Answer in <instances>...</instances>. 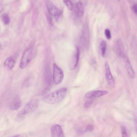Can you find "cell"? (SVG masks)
<instances>
[{"instance_id":"6da1fadb","label":"cell","mask_w":137,"mask_h":137,"mask_svg":"<svg viewBox=\"0 0 137 137\" xmlns=\"http://www.w3.org/2000/svg\"><path fill=\"white\" fill-rule=\"evenodd\" d=\"M39 104V100L37 99L32 100L28 102L17 114L16 117V120H22L27 115L34 112L37 109Z\"/></svg>"},{"instance_id":"7a4b0ae2","label":"cell","mask_w":137,"mask_h":137,"mask_svg":"<svg viewBox=\"0 0 137 137\" xmlns=\"http://www.w3.org/2000/svg\"><path fill=\"white\" fill-rule=\"evenodd\" d=\"M67 88H63L50 93L43 97L42 100L45 102L50 104H55L61 101L65 96Z\"/></svg>"},{"instance_id":"3957f363","label":"cell","mask_w":137,"mask_h":137,"mask_svg":"<svg viewBox=\"0 0 137 137\" xmlns=\"http://www.w3.org/2000/svg\"><path fill=\"white\" fill-rule=\"evenodd\" d=\"M34 55L33 46H31L24 52L21 58L19 67L21 69H24L28 66L31 61Z\"/></svg>"},{"instance_id":"277c9868","label":"cell","mask_w":137,"mask_h":137,"mask_svg":"<svg viewBox=\"0 0 137 137\" xmlns=\"http://www.w3.org/2000/svg\"><path fill=\"white\" fill-rule=\"evenodd\" d=\"M80 56V48L77 46L70 60L69 68L70 70L73 71L76 69L78 66Z\"/></svg>"},{"instance_id":"5b68a950","label":"cell","mask_w":137,"mask_h":137,"mask_svg":"<svg viewBox=\"0 0 137 137\" xmlns=\"http://www.w3.org/2000/svg\"><path fill=\"white\" fill-rule=\"evenodd\" d=\"M64 73L63 70L55 63L53 64V81L56 85L61 83L63 80Z\"/></svg>"},{"instance_id":"8992f818","label":"cell","mask_w":137,"mask_h":137,"mask_svg":"<svg viewBox=\"0 0 137 137\" xmlns=\"http://www.w3.org/2000/svg\"><path fill=\"white\" fill-rule=\"evenodd\" d=\"M86 3L83 0H81L74 5V15L79 19H81L84 15Z\"/></svg>"},{"instance_id":"52a82bcc","label":"cell","mask_w":137,"mask_h":137,"mask_svg":"<svg viewBox=\"0 0 137 137\" xmlns=\"http://www.w3.org/2000/svg\"><path fill=\"white\" fill-rule=\"evenodd\" d=\"M48 68H46L44 75L45 86L44 89L42 92V95H44L48 92L51 89L52 85V75L50 71Z\"/></svg>"},{"instance_id":"ba28073f","label":"cell","mask_w":137,"mask_h":137,"mask_svg":"<svg viewBox=\"0 0 137 137\" xmlns=\"http://www.w3.org/2000/svg\"><path fill=\"white\" fill-rule=\"evenodd\" d=\"M47 5L50 15L55 16L57 21H60L62 15V11L58 9L55 5L51 2H48Z\"/></svg>"},{"instance_id":"9c48e42d","label":"cell","mask_w":137,"mask_h":137,"mask_svg":"<svg viewBox=\"0 0 137 137\" xmlns=\"http://www.w3.org/2000/svg\"><path fill=\"white\" fill-rule=\"evenodd\" d=\"M89 38L88 27L87 24H84L82 28L81 39L84 46L87 50L88 49L89 46Z\"/></svg>"},{"instance_id":"30bf717a","label":"cell","mask_w":137,"mask_h":137,"mask_svg":"<svg viewBox=\"0 0 137 137\" xmlns=\"http://www.w3.org/2000/svg\"><path fill=\"white\" fill-rule=\"evenodd\" d=\"M104 68L105 78L107 84L110 87L113 88L115 85V81L111 73L109 64L107 61H106L105 63Z\"/></svg>"},{"instance_id":"8fae6325","label":"cell","mask_w":137,"mask_h":137,"mask_svg":"<svg viewBox=\"0 0 137 137\" xmlns=\"http://www.w3.org/2000/svg\"><path fill=\"white\" fill-rule=\"evenodd\" d=\"M124 46L123 42L120 39L118 40L114 46L115 51L117 55L124 59L127 57Z\"/></svg>"},{"instance_id":"7c38bea8","label":"cell","mask_w":137,"mask_h":137,"mask_svg":"<svg viewBox=\"0 0 137 137\" xmlns=\"http://www.w3.org/2000/svg\"><path fill=\"white\" fill-rule=\"evenodd\" d=\"M109 92L104 91H95L88 92L85 94V97L86 98L93 99L105 95Z\"/></svg>"},{"instance_id":"4fadbf2b","label":"cell","mask_w":137,"mask_h":137,"mask_svg":"<svg viewBox=\"0 0 137 137\" xmlns=\"http://www.w3.org/2000/svg\"><path fill=\"white\" fill-rule=\"evenodd\" d=\"M18 55V54L17 53L7 58L4 62V66L9 70L12 69L15 66L16 57Z\"/></svg>"},{"instance_id":"5bb4252c","label":"cell","mask_w":137,"mask_h":137,"mask_svg":"<svg viewBox=\"0 0 137 137\" xmlns=\"http://www.w3.org/2000/svg\"><path fill=\"white\" fill-rule=\"evenodd\" d=\"M51 132L53 137H64L63 130L61 126L59 125H55L53 126L51 128Z\"/></svg>"},{"instance_id":"9a60e30c","label":"cell","mask_w":137,"mask_h":137,"mask_svg":"<svg viewBox=\"0 0 137 137\" xmlns=\"http://www.w3.org/2000/svg\"><path fill=\"white\" fill-rule=\"evenodd\" d=\"M125 60V67L128 74L132 78H134L135 75L134 70L130 62L127 57L124 59Z\"/></svg>"},{"instance_id":"2e32d148","label":"cell","mask_w":137,"mask_h":137,"mask_svg":"<svg viewBox=\"0 0 137 137\" xmlns=\"http://www.w3.org/2000/svg\"><path fill=\"white\" fill-rule=\"evenodd\" d=\"M21 105V102L19 97L16 96L12 101L9 104V109L12 110H15L19 109Z\"/></svg>"},{"instance_id":"e0dca14e","label":"cell","mask_w":137,"mask_h":137,"mask_svg":"<svg viewBox=\"0 0 137 137\" xmlns=\"http://www.w3.org/2000/svg\"><path fill=\"white\" fill-rule=\"evenodd\" d=\"M106 41L102 40L100 42L99 48L101 55L104 57L105 56L106 49Z\"/></svg>"},{"instance_id":"ac0fdd59","label":"cell","mask_w":137,"mask_h":137,"mask_svg":"<svg viewBox=\"0 0 137 137\" xmlns=\"http://www.w3.org/2000/svg\"><path fill=\"white\" fill-rule=\"evenodd\" d=\"M2 19L3 23L7 25L9 24L10 21L9 18L6 13L3 14L2 15Z\"/></svg>"},{"instance_id":"d6986e66","label":"cell","mask_w":137,"mask_h":137,"mask_svg":"<svg viewBox=\"0 0 137 137\" xmlns=\"http://www.w3.org/2000/svg\"><path fill=\"white\" fill-rule=\"evenodd\" d=\"M63 1L67 8L70 10H72L73 5L70 0H63Z\"/></svg>"},{"instance_id":"ffe728a7","label":"cell","mask_w":137,"mask_h":137,"mask_svg":"<svg viewBox=\"0 0 137 137\" xmlns=\"http://www.w3.org/2000/svg\"><path fill=\"white\" fill-rule=\"evenodd\" d=\"M93 102V99H89L86 100L84 104V107L86 108H88L91 105Z\"/></svg>"},{"instance_id":"44dd1931","label":"cell","mask_w":137,"mask_h":137,"mask_svg":"<svg viewBox=\"0 0 137 137\" xmlns=\"http://www.w3.org/2000/svg\"><path fill=\"white\" fill-rule=\"evenodd\" d=\"M104 34H105L106 37L108 39H110L111 38V32L108 29H106L104 31Z\"/></svg>"},{"instance_id":"7402d4cb","label":"cell","mask_w":137,"mask_h":137,"mask_svg":"<svg viewBox=\"0 0 137 137\" xmlns=\"http://www.w3.org/2000/svg\"><path fill=\"white\" fill-rule=\"evenodd\" d=\"M121 129L122 136L123 137H127V133L125 128L124 127H122Z\"/></svg>"},{"instance_id":"603a6c76","label":"cell","mask_w":137,"mask_h":137,"mask_svg":"<svg viewBox=\"0 0 137 137\" xmlns=\"http://www.w3.org/2000/svg\"><path fill=\"white\" fill-rule=\"evenodd\" d=\"M94 127L91 125H89L86 127L85 130V132H91L93 130Z\"/></svg>"},{"instance_id":"cb8c5ba5","label":"cell","mask_w":137,"mask_h":137,"mask_svg":"<svg viewBox=\"0 0 137 137\" xmlns=\"http://www.w3.org/2000/svg\"><path fill=\"white\" fill-rule=\"evenodd\" d=\"M133 10L135 13L137 14V3H135L133 5Z\"/></svg>"},{"instance_id":"d4e9b609","label":"cell","mask_w":137,"mask_h":137,"mask_svg":"<svg viewBox=\"0 0 137 137\" xmlns=\"http://www.w3.org/2000/svg\"><path fill=\"white\" fill-rule=\"evenodd\" d=\"M47 17L49 21V23L51 25H52V19L51 18V17L50 16L48 15Z\"/></svg>"},{"instance_id":"484cf974","label":"cell","mask_w":137,"mask_h":137,"mask_svg":"<svg viewBox=\"0 0 137 137\" xmlns=\"http://www.w3.org/2000/svg\"><path fill=\"white\" fill-rule=\"evenodd\" d=\"M92 66H94V67L95 66V68H96V61L94 60H92Z\"/></svg>"},{"instance_id":"4316f807","label":"cell","mask_w":137,"mask_h":137,"mask_svg":"<svg viewBox=\"0 0 137 137\" xmlns=\"http://www.w3.org/2000/svg\"><path fill=\"white\" fill-rule=\"evenodd\" d=\"M135 124H136V131L137 133V121L136 122Z\"/></svg>"},{"instance_id":"83f0119b","label":"cell","mask_w":137,"mask_h":137,"mask_svg":"<svg viewBox=\"0 0 137 137\" xmlns=\"http://www.w3.org/2000/svg\"><path fill=\"white\" fill-rule=\"evenodd\" d=\"M118 0V1H120V0Z\"/></svg>"}]
</instances>
